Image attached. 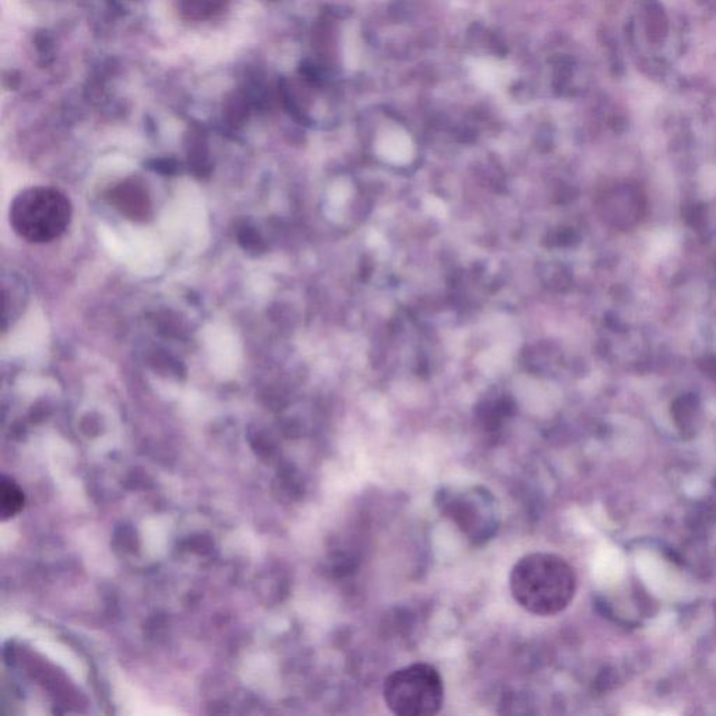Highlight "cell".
<instances>
[{"instance_id":"6da1fadb","label":"cell","mask_w":716,"mask_h":716,"mask_svg":"<svg viewBox=\"0 0 716 716\" xmlns=\"http://www.w3.org/2000/svg\"><path fill=\"white\" fill-rule=\"evenodd\" d=\"M512 598L535 616H555L567 609L576 592V576L567 561L552 553H532L517 561L509 575Z\"/></svg>"},{"instance_id":"7a4b0ae2","label":"cell","mask_w":716,"mask_h":716,"mask_svg":"<svg viewBox=\"0 0 716 716\" xmlns=\"http://www.w3.org/2000/svg\"><path fill=\"white\" fill-rule=\"evenodd\" d=\"M72 205L55 188L34 187L23 190L10 207V225L25 241L50 243L68 230Z\"/></svg>"},{"instance_id":"3957f363","label":"cell","mask_w":716,"mask_h":716,"mask_svg":"<svg viewBox=\"0 0 716 716\" xmlns=\"http://www.w3.org/2000/svg\"><path fill=\"white\" fill-rule=\"evenodd\" d=\"M382 694L395 715H436L444 705L443 677L431 665H408L390 673L383 682Z\"/></svg>"},{"instance_id":"277c9868","label":"cell","mask_w":716,"mask_h":716,"mask_svg":"<svg viewBox=\"0 0 716 716\" xmlns=\"http://www.w3.org/2000/svg\"><path fill=\"white\" fill-rule=\"evenodd\" d=\"M436 505L473 545H483L497 532L494 497L483 487L444 489L436 495Z\"/></svg>"},{"instance_id":"5b68a950","label":"cell","mask_w":716,"mask_h":716,"mask_svg":"<svg viewBox=\"0 0 716 716\" xmlns=\"http://www.w3.org/2000/svg\"><path fill=\"white\" fill-rule=\"evenodd\" d=\"M603 215L621 231L637 227L647 212V199L636 184L614 185L603 199Z\"/></svg>"},{"instance_id":"8992f818","label":"cell","mask_w":716,"mask_h":716,"mask_svg":"<svg viewBox=\"0 0 716 716\" xmlns=\"http://www.w3.org/2000/svg\"><path fill=\"white\" fill-rule=\"evenodd\" d=\"M172 2L184 19L199 22L222 12L227 0H172Z\"/></svg>"},{"instance_id":"52a82bcc","label":"cell","mask_w":716,"mask_h":716,"mask_svg":"<svg viewBox=\"0 0 716 716\" xmlns=\"http://www.w3.org/2000/svg\"><path fill=\"white\" fill-rule=\"evenodd\" d=\"M473 76L477 83L487 90L499 88L505 80L504 70L491 62L477 63L473 69Z\"/></svg>"},{"instance_id":"ba28073f","label":"cell","mask_w":716,"mask_h":716,"mask_svg":"<svg viewBox=\"0 0 716 716\" xmlns=\"http://www.w3.org/2000/svg\"><path fill=\"white\" fill-rule=\"evenodd\" d=\"M0 502H2V514H4L5 518L14 515L23 505L22 492L14 484L4 482Z\"/></svg>"}]
</instances>
